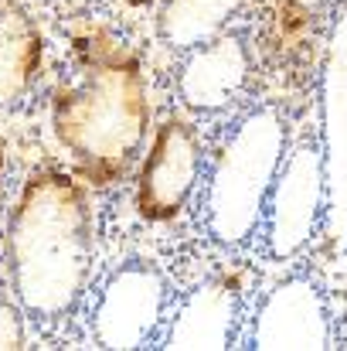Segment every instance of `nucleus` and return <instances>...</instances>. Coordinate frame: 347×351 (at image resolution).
<instances>
[{"label":"nucleus","mask_w":347,"mask_h":351,"mask_svg":"<svg viewBox=\"0 0 347 351\" xmlns=\"http://www.w3.org/2000/svg\"><path fill=\"white\" fill-rule=\"evenodd\" d=\"M150 130V96L140 58L110 27L75 34V72L51 96V133L75 171L110 188L140 160Z\"/></svg>","instance_id":"nucleus-1"},{"label":"nucleus","mask_w":347,"mask_h":351,"mask_svg":"<svg viewBox=\"0 0 347 351\" xmlns=\"http://www.w3.org/2000/svg\"><path fill=\"white\" fill-rule=\"evenodd\" d=\"M92 252L96 226L86 188L65 171H34L3 235L7 276L21 311L38 321H65L89 287Z\"/></svg>","instance_id":"nucleus-2"},{"label":"nucleus","mask_w":347,"mask_h":351,"mask_svg":"<svg viewBox=\"0 0 347 351\" xmlns=\"http://www.w3.org/2000/svg\"><path fill=\"white\" fill-rule=\"evenodd\" d=\"M283 150L286 123L276 106H255L231 126L205 195V226L218 245L235 249L262 226Z\"/></svg>","instance_id":"nucleus-3"},{"label":"nucleus","mask_w":347,"mask_h":351,"mask_svg":"<svg viewBox=\"0 0 347 351\" xmlns=\"http://www.w3.org/2000/svg\"><path fill=\"white\" fill-rule=\"evenodd\" d=\"M327 215V167L320 143H300L286 154L276 171L266 215L262 239L272 259L296 256L313 235L324 229Z\"/></svg>","instance_id":"nucleus-4"},{"label":"nucleus","mask_w":347,"mask_h":351,"mask_svg":"<svg viewBox=\"0 0 347 351\" xmlns=\"http://www.w3.org/2000/svg\"><path fill=\"white\" fill-rule=\"evenodd\" d=\"M201 174V136L181 117H167L150 136V150L136 171V215L143 222H170L184 212Z\"/></svg>","instance_id":"nucleus-5"},{"label":"nucleus","mask_w":347,"mask_h":351,"mask_svg":"<svg viewBox=\"0 0 347 351\" xmlns=\"http://www.w3.org/2000/svg\"><path fill=\"white\" fill-rule=\"evenodd\" d=\"M167 304V283L150 263H126L103 283L92 311V338L99 348L133 351L143 348Z\"/></svg>","instance_id":"nucleus-6"},{"label":"nucleus","mask_w":347,"mask_h":351,"mask_svg":"<svg viewBox=\"0 0 347 351\" xmlns=\"http://www.w3.org/2000/svg\"><path fill=\"white\" fill-rule=\"evenodd\" d=\"M320 150L327 167V215L324 235L334 252H347V3L331 31L324 79H320Z\"/></svg>","instance_id":"nucleus-7"},{"label":"nucleus","mask_w":347,"mask_h":351,"mask_svg":"<svg viewBox=\"0 0 347 351\" xmlns=\"http://www.w3.org/2000/svg\"><path fill=\"white\" fill-rule=\"evenodd\" d=\"M252 348L259 351H324L331 348V317L313 280H283L255 311Z\"/></svg>","instance_id":"nucleus-8"},{"label":"nucleus","mask_w":347,"mask_h":351,"mask_svg":"<svg viewBox=\"0 0 347 351\" xmlns=\"http://www.w3.org/2000/svg\"><path fill=\"white\" fill-rule=\"evenodd\" d=\"M248 48L235 31H222L218 38L188 51L177 72V96L191 113H222L238 99L248 82Z\"/></svg>","instance_id":"nucleus-9"},{"label":"nucleus","mask_w":347,"mask_h":351,"mask_svg":"<svg viewBox=\"0 0 347 351\" xmlns=\"http://www.w3.org/2000/svg\"><path fill=\"white\" fill-rule=\"evenodd\" d=\"M242 297L229 276L201 283L177 311L160 348L170 351H222L231 345Z\"/></svg>","instance_id":"nucleus-10"},{"label":"nucleus","mask_w":347,"mask_h":351,"mask_svg":"<svg viewBox=\"0 0 347 351\" xmlns=\"http://www.w3.org/2000/svg\"><path fill=\"white\" fill-rule=\"evenodd\" d=\"M41 58L44 41L31 14L14 0H0V110L17 106L31 93Z\"/></svg>","instance_id":"nucleus-11"},{"label":"nucleus","mask_w":347,"mask_h":351,"mask_svg":"<svg viewBox=\"0 0 347 351\" xmlns=\"http://www.w3.org/2000/svg\"><path fill=\"white\" fill-rule=\"evenodd\" d=\"M245 0H164L157 14V34L174 51H191L218 38Z\"/></svg>","instance_id":"nucleus-12"},{"label":"nucleus","mask_w":347,"mask_h":351,"mask_svg":"<svg viewBox=\"0 0 347 351\" xmlns=\"http://www.w3.org/2000/svg\"><path fill=\"white\" fill-rule=\"evenodd\" d=\"M27 335H24V317H21V304L14 307L10 300L0 297V351H17L24 348Z\"/></svg>","instance_id":"nucleus-13"},{"label":"nucleus","mask_w":347,"mask_h":351,"mask_svg":"<svg viewBox=\"0 0 347 351\" xmlns=\"http://www.w3.org/2000/svg\"><path fill=\"white\" fill-rule=\"evenodd\" d=\"M290 7H296V10H320V7H327L331 0H286Z\"/></svg>","instance_id":"nucleus-14"},{"label":"nucleus","mask_w":347,"mask_h":351,"mask_svg":"<svg viewBox=\"0 0 347 351\" xmlns=\"http://www.w3.org/2000/svg\"><path fill=\"white\" fill-rule=\"evenodd\" d=\"M123 3H129V7H146V3H153V0H123Z\"/></svg>","instance_id":"nucleus-15"},{"label":"nucleus","mask_w":347,"mask_h":351,"mask_svg":"<svg viewBox=\"0 0 347 351\" xmlns=\"http://www.w3.org/2000/svg\"><path fill=\"white\" fill-rule=\"evenodd\" d=\"M0 178H3V143H0Z\"/></svg>","instance_id":"nucleus-16"}]
</instances>
